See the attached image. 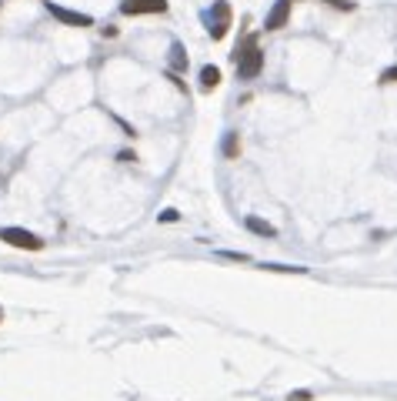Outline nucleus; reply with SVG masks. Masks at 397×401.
Masks as SVG:
<instances>
[{
  "label": "nucleus",
  "mask_w": 397,
  "mask_h": 401,
  "mask_svg": "<svg viewBox=\"0 0 397 401\" xmlns=\"http://www.w3.org/2000/svg\"><path fill=\"white\" fill-rule=\"evenodd\" d=\"M234 57H237V77H241V80L257 77L261 67H264V54H261V47H257V37H247L244 44H237Z\"/></svg>",
  "instance_id": "obj_1"
},
{
  "label": "nucleus",
  "mask_w": 397,
  "mask_h": 401,
  "mask_svg": "<svg viewBox=\"0 0 397 401\" xmlns=\"http://www.w3.org/2000/svg\"><path fill=\"white\" fill-rule=\"evenodd\" d=\"M204 24H207V34L214 40H221L230 30V3L227 0H217L210 10H204Z\"/></svg>",
  "instance_id": "obj_2"
},
{
  "label": "nucleus",
  "mask_w": 397,
  "mask_h": 401,
  "mask_svg": "<svg viewBox=\"0 0 397 401\" xmlns=\"http://www.w3.org/2000/svg\"><path fill=\"white\" fill-rule=\"evenodd\" d=\"M0 241H7L10 248H20V251H40L44 248V241H40L37 234H30V231H24V228H3L0 231Z\"/></svg>",
  "instance_id": "obj_3"
},
{
  "label": "nucleus",
  "mask_w": 397,
  "mask_h": 401,
  "mask_svg": "<svg viewBox=\"0 0 397 401\" xmlns=\"http://www.w3.org/2000/svg\"><path fill=\"white\" fill-rule=\"evenodd\" d=\"M120 10L131 14V17H137V14H164L167 0H120Z\"/></svg>",
  "instance_id": "obj_4"
},
{
  "label": "nucleus",
  "mask_w": 397,
  "mask_h": 401,
  "mask_svg": "<svg viewBox=\"0 0 397 401\" xmlns=\"http://www.w3.org/2000/svg\"><path fill=\"white\" fill-rule=\"evenodd\" d=\"M47 10L54 14L60 24H67V27H91L94 17L91 14H80V10H67V7H60V3H47Z\"/></svg>",
  "instance_id": "obj_5"
},
{
  "label": "nucleus",
  "mask_w": 397,
  "mask_h": 401,
  "mask_svg": "<svg viewBox=\"0 0 397 401\" xmlns=\"http://www.w3.org/2000/svg\"><path fill=\"white\" fill-rule=\"evenodd\" d=\"M287 17H290V0H277L270 7V14H267V30H281Z\"/></svg>",
  "instance_id": "obj_6"
},
{
  "label": "nucleus",
  "mask_w": 397,
  "mask_h": 401,
  "mask_svg": "<svg viewBox=\"0 0 397 401\" xmlns=\"http://www.w3.org/2000/svg\"><path fill=\"white\" fill-rule=\"evenodd\" d=\"M217 84H221V71H217V67H204V71H201V87H204V91H214V87H217Z\"/></svg>",
  "instance_id": "obj_7"
},
{
  "label": "nucleus",
  "mask_w": 397,
  "mask_h": 401,
  "mask_svg": "<svg viewBox=\"0 0 397 401\" xmlns=\"http://www.w3.org/2000/svg\"><path fill=\"white\" fill-rule=\"evenodd\" d=\"M170 67H174V71H184V67H187V54H184V47H181L177 40L170 44Z\"/></svg>",
  "instance_id": "obj_8"
},
{
  "label": "nucleus",
  "mask_w": 397,
  "mask_h": 401,
  "mask_svg": "<svg viewBox=\"0 0 397 401\" xmlns=\"http://www.w3.org/2000/svg\"><path fill=\"white\" fill-rule=\"evenodd\" d=\"M247 228L254 231V234H264V238H274V234H277V231L270 228L267 221H261V217H247Z\"/></svg>",
  "instance_id": "obj_9"
},
{
  "label": "nucleus",
  "mask_w": 397,
  "mask_h": 401,
  "mask_svg": "<svg viewBox=\"0 0 397 401\" xmlns=\"http://www.w3.org/2000/svg\"><path fill=\"white\" fill-rule=\"evenodd\" d=\"M237 151H241V144H237V134L230 131V134H227V141H224V154H227V157H237Z\"/></svg>",
  "instance_id": "obj_10"
},
{
  "label": "nucleus",
  "mask_w": 397,
  "mask_h": 401,
  "mask_svg": "<svg viewBox=\"0 0 397 401\" xmlns=\"http://www.w3.org/2000/svg\"><path fill=\"white\" fill-rule=\"evenodd\" d=\"M324 3H334L338 10H354V0H324Z\"/></svg>",
  "instance_id": "obj_11"
},
{
  "label": "nucleus",
  "mask_w": 397,
  "mask_h": 401,
  "mask_svg": "<svg viewBox=\"0 0 397 401\" xmlns=\"http://www.w3.org/2000/svg\"><path fill=\"white\" fill-rule=\"evenodd\" d=\"M380 80H384V84H397V67H387V71L380 74Z\"/></svg>",
  "instance_id": "obj_12"
},
{
  "label": "nucleus",
  "mask_w": 397,
  "mask_h": 401,
  "mask_svg": "<svg viewBox=\"0 0 397 401\" xmlns=\"http://www.w3.org/2000/svg\"><path fill=\"white\" fill-rule=\"evenodd\" d=\"M290 401H311V391H290Z\"/></svg>",
  "instance_id": "obj_13"
},
{
  "label": "nucleus",
  "mask_w": 397,
  "mask_h": 401,
  "mask_svg": "<svg viewBox=\"0 0 397 401\" xmlns=\"http://www.w3.org/2000/svg\"><path fill=\"white\" fill-rule=\"evenodd\" d=\"M160 221H177V211H174V208H167V211H164V214H160Z\"/></svg>",
  "instance_id": "obj_14"
},
{
  "label": "nucleus",
  "mask_w": 397,
  "mask_h": 401,
  "mask_svg": "<svg viewBox=\"0 0 397 401\" xmlns=\"http://www.w3.org/2000/svg\"><path fill=\"white\" fill-rule=\"evenodd\" d=\"M0 321H3V311H0Z\"/></svg>",
  "instance_id": "obj_15"
}]
</instances>
